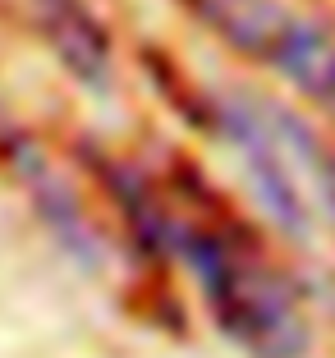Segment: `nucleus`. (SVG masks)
<instances>
[{
	"label": "nucleus",
	"mask_w": 335,
	"mask_h": 358,
	"mask_svg": "<svg viewBox=\"0 0 335 358\" xmlns=\"http://www.w3.org/2000/svg\"><path fill=\"white\" fill-rule=\"evenodd\" d=\"M143 230H152V239H161L170 253H179L193 266L216 317L248 349H257L262 358L304 354V322H299L290 294L276 285L271 271H262L257 262L225 248L220 239H211V234L193 230L184 221H170L161 211H143Z\"/></svg>",
	"instance_id": "1"
},
{
	"label": "nucleus",
	"mask_w": 335,
	"mask_h": 358,
	"mask_svg": "<svg viewBox=\"0 0 335 358\" xmlns=\"http://www.w3.org/2000/svg\"><path fill=\"white\" fill-rule=\"evenodd\" d=\"M239 51L266 60L290 83L335 110V42L317 23L299 19L280 0H189Z\"/></svg>",
	"instance_id": "3"
},
{
	"label": "nucleus",
	"mask_w": 335,
	"mask_h": 358,
	"mask_svg": "<svg viewBox=\"0 0 335 358\" xmlns=\"http://www.w3.org/2000/svg\"><path fill=\"white\" fill-rule=\"evenodd\" d=\"M32 5L42 14L60 60L69 64L83 83L106 87V78H111V55H106V37H101V28H97V19L87 14L83 0H32Z\"/></svg>",
	"instance_id": "4"
},
{
	"label": "nucleus",
	"mask_w": 335,
	"mask_h": 358,
	"mask_svg": "<svg viewBox=\"0 0 335 358\" xmlns=\"http://www.w3.org/2000/svg\"><path fill=\"white\" fill-rule=\"evenodd\" d=\"M220 124H225L230 143L239 148L266 216L290 239H308L313 216H308V198H304V179L299 175H308L322 189V175L335 166L322 152V143L294 115H285L280 106L252 101V96H225L220 101Z\"/></svg>",
	"instance_id": "2"
}]
</instances>
